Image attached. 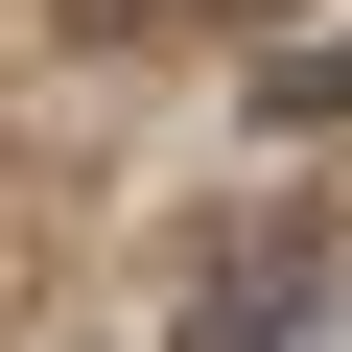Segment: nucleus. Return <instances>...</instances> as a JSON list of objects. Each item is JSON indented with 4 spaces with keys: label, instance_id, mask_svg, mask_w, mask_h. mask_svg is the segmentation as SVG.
Listing matches in <instances>:
<instances>
[{
    "label": "nucleus",
    "instance_id": "2",
    "mask_svg": "<svg viewBox=\"0 0 352 352\" xmlns=\"http://www.w3.org/2000/svg\"><path fill=\"white\" fill-rule=\"evenodd\" d=\"M258 118H352V47H282V71H258Z\"/></svg>",
    "mask_w": 352,
    "mask_h": 352
},
{
    "label": "nucleus",
    "instance_id": "1",
    "mask_svg": "<svg viewBox=\"0 0 352 352\" xmlns=\"http://www.w3.org/2000/svg\"><path fill=\"white\" fill-rule=\"evenodd\" d=\"M258 352H352V235H329V258H305V282L258 305Z\"/></svg>",
    "mask_w": 352,
    "mask_h": 352
}]
</instances>
